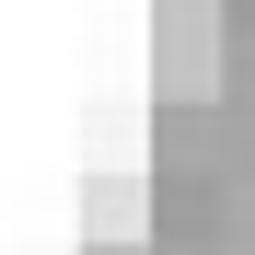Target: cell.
Returning <instances> with one entry per match:
<instances>
[{"label":"cell","instance_id":"6da1fadb","mask_svg":"<svg viewBox=\"0 0 255 255\" xmlns=\"http://www.w3.org/2000/svg\"><path fill=\"white\" fill-rule=\"evenodd\" d=\"M81 197H93V209H81V244H151V174H116V162H105Z\"/></svg>","mask_w":255,"mask_h":255},{"label":"cell","instance_id":"7a4b0ae2","mask_svg":"<svg viewBox=\"0 0 255 255\" xmlns=\"http://www.w3.org/2000/svg\"><path fill=\"white\" fill-rule=\"evenodd\" d=\"M81 255H151V244H81Z\"/></svg>","mask_w":255,"mask_h":255}]
</instances>
